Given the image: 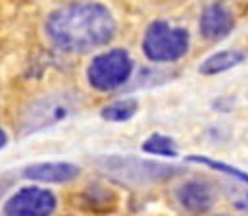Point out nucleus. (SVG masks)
Segmentation results:
<instances>
[{
    "label": "nucleus",
    "instance_id": "12",
    "mask_svg": "<svg viewBox=\"0 0 248 216\" xmlns=\"http://www.w3.org/2000/svg\"><path fill=\"white\" fill-rule=\"evenodd\" d=\"M142 150L148 152V154H158V156H168V158H175L177 156V149L173 139L166 137V135H150L144 145H142Z\"/></svg>",
    "mask_w": 248,
    "mask_h": 216
},
{
    "label": "nucleus",
    "instance_id": "9",
    "mask_svg": "<svg viewBox=\"0 0 248 216\" xmlns=\"http://www.w3.org/2000/svg\"><path fill=\"white\" fill-rule=\"evenodd\" d=\"M79 176V168L71 162H41L23 170V178L46 183H67Z\"/></svg>",
    "mask_w": 248,
    "mask_h": 216
},
{
    "label": "nucleus",
    "instance_id": "2",
    "mask_svg": "<svg viewBox=\"0 0 248 216\" xmlns=\"http://www.w3.org/2000/svg\"><path fill=\"white\" fill-rule=\"evenodd\" d=\"M94 166L110 180L127 187H144V185L162 183L183 172V168L175 164H164L156 160H144L137 156H118V154L98 156L94 160Z\"/></svg>",
    "mask_w": 248,
    "mask_h": 216
},
{
    "label": "nucleus",
    "instance_id": "10",
    "mask_svg": "<svg viewBox=\"0 0 248 216\" xmlns=\"http://www.w3.org/2000/svg\"><path fill=\"white\" fill-rule=\"evenodd\" d=\"M245 58L247 56L243 50H221V52H216L210 58H206L198 70L202 75H216V73L227 72V70L239 66Z\"/></svg>",
    "mask_w": 248,
    "mask_h": 216
},
{
    "label": "nucleus",
    "instance_id": "1",
    "mask_svg": "<svg viewBox=\"0 0 248 216\" xmlns=\"http://www.w3.org/2000/svg\"><path fill=\"white\" fill-rule=\"evenodd\" d=\"M46 35L62 50L87 52L112 41L116 19L102 4L81 2L54 10L46 17Z\"/></svg>",
    "mask_w": 248,
    "mask_h": 216
},
{
    "label": "nucleus",
    "instance_id": "4",
    "mask_svg": "<svg viewBox=\"0 0 248 216\" xmlns=\"http://www.w3.org/2000/svg\"><path fill=\"white\" fill-rule=\"evenodd\" d=\"M142 50L152 62L179 60L188 50V31L183 27H171L164 19H156L144 33Z\"/></svg>",
    "mask_w": 248,
    "mask_h": 216
},
{
    "label": "nucleus",
    "instance_id": "17",
    "mask_svg": "<svg viewBox=\"0 0 248 216\" xmlns=\"http://www.w3.org/2000/svg\"><path fill=\"white\" fill-rule=\"evenodd\" d=\"M6 141H8V137H6V133H4L2 130H0V149H2L4 145H6Z\"/></svg>",
    "mask_w": 248,
    "mask_h": 216
},
{
    "label": "nucleus",
    "instance_id": "14",
    "mask_svg": "<svg viewBox=\"0 0 248 216\" xmlns=\"http://www.w3.org/2000/svg\"><path fill=\"white\" fill-rule=\"evenodd\" d=\"M116 203V197L104 189V187H87L85 191V205H89V209H96L98 205H102V209H108V205H114Z\"/></svg>",
    "mask_w": 248,
    "mask_h": 216
},
{
    "label": "nucleus",
    "instance_id": "8",
    "mask_svg": "<svg viewBox=\"0 0 248 216\" xmlns=\"http://www.w3.org/2000/svg\"><path fill=\"white\" fill-rule=\"evenodd\" d=\"M235 27L231 10L223 4H208L200 16V33L206 41H221Z\"/></svg>",
    "mask_w": 248,
    "mask_h": 216
},
{
    "label": "nucleus",
    "instance_id": "13",
    "mask_svg": "<svg viewBox=\"0 0 248 216\" xmlns=\"http://www.w3.org/2000/svg\"><path fill=\"white\" fill-rule=\"evenodd\" d=\"M186 160H188V162L204 164V166L214 168V170H217V172H225L227 176L239 180L245 187H248V174L243 172V170H239V168H235V166H229V164H223V162H216V160H212V158H208V156H186Z\"/></svg>",
    "mask_w": 248,
    "mask_h": 216
},
{
    "label": "nucleus",
    "instance_id": "6",
    "mask_svg": "<svg viewBox=\"0 0 248 216\" xmlns=\"http://www.w3.org/2000/svg\"><path fill=\"white\" fill-rule=\"evenodd\" d=\"M56 209V197L41 187L19 189L6 205L4 216H50Z\"/></svg>",
    "mask_w": 248,
    "mask_h": 216
},
{
    "label": "nucleus",
    "instance_id": "16",
    "mask_svg": "<svg viewBox=\"0 0 248 216\" xmlns=\"http://www.w3.org/2000/svg\"><path fill=\"white\" fill-rule=\"evenodd\" d=\"M12 183H14V178L10 174H0V197L10 189Z\"/></svg>",
    "mask_w": 248,
    "mask_h": 216
},
{
    "label": "nucleus",
    "instance_id": "11",
    "mask_svg": "<svg viewBox=\"0 0 248 216\" xmlns=\"http://www.w3.org/2000/svg\"><path fill=\"white\" fill-rule=\"evenodd\" d=\"M137 110H139L137 99H120L104 106L100 110V116L108 122H127L137 114Z\"/></svg>",
    "mask_w": 248,
    "mask_h": 216
},
{
    "label": "nucleus",
    "instance_id": "3",
    "mask_svg": "<svg viewBox=\"0 0 248 216\" xmlns=\"http://www.w3.org/2000/svg\"><path fill=\"white\" fill-rule=\"evenodd\" d=\"M83 106V99L77 91L71 89H60V91H52L46 93L35 100H31L21 116H19V133L21 135H29V133H37L45 128H52L58 122H62L65 118H69L71 114L79 112Z\"/></svg>",
    "mask_w": 248,
    "mask_h": 216
},
{
    "label": "nucleus",
    "instance_id": "15",
    "mask_svg": "<svg viewBox=\"0 0 248 216\" xmlns=\"http://www.w3.org/2000/svg\"><path fill=\"white\" fill-rule=\"evenodd\" d=\"M229 197H231V201H233L237 211L248 215V187H231L229 189Z\"/></svg>",
    "mask_w": 248,
    "mask_h": 216
},
{
    "label": "nucleus",
    "instance_id": "5",
    "mask_svg": "<svg viewBox=\"0 0 248 216\" xmlns=\"http://www.w3.org/2000/svg\"><path fill=\"white\" fill-rule=\"evenodd\" d=\"M133 72V62L124 49H114L104 54H98L89 70V83L98 91H114L122 87Z\"/></svg>",
    "mask_w": 248,
    "mask_h": 216
},
{
    "label": "nucleus",
    "instance_id": "7",
    "mask_svg": "<svg viewBox=\"0 0 248 216\" xmlns=\"http://www.w3.org/2000/svg\"><path fill=\"white\" fill-rule=\"evenodd\" d=\"M175 199L188 215H204L216 201V189L206 180H190L175 191Z\"/></svg>",
    "mask_w": 248,
    "mask_h": 216
}]
</instances>
